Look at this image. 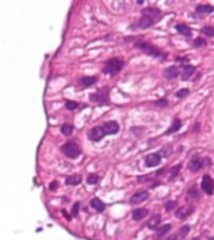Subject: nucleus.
<instances>
[{"label":"nucleus","mask_w":214,"mask_h":240,"mask_svg":"<svg viewBox=\"0 0 214 240\" xmlns=\"http://www.w3.org/2000/svg\"><path fill=\"white\" fill-rule=\"evenodd\" d=\"M193 45L195 48H200V47H204V45H207V41L204 40V39H202V38H197L195 40H194Z\"/></svg>","instance_id":"nucleus-30"},{"label":"nucleus","mask_w":214,"mask_h":240,"mask_svg":"<svg viewBox=\"0 0 214 240\" xmlns=\"http://www.w3.org/2000/svg\"><path fill=\"white\" fill-rule=\"evenodd\" d=\"M90 206H92L93 209H95L96 211H99V213H103L105 210V204L103 203L99 198H93L92 200H90Z\"/></svg>","instance_id":"nucleus-13"},{"label":"nucleus","mask_w":214,"mask_h":240,"mask_svg":"<svg viewBox=\"0 0 214 240\" xmlns=\"http://www.w3.org/2000/svg\"><path fill=\"white\" fill-rule=\"evenodd\" d=\"M189 95V89H180V90H178V92L175 93V96L177 98H179V99H183V98H185V96H188Z\"/></svg>","instance_id":"nucleus-28"},{"label":"nucleus","mask_w":214,"mask_h":240,"mask_svg":"<svg viewBox=\"0 0 214 240\" xmlns=\"http://www.w3.org/2000/svg\"><path fill=\"white\" fill-rule=\"evenodd\" d=\"M165 240H175V235H170L169 238H167Z\"/></svg>","instance_id":"nucleus-37"},{"label":"nucleus","mask_w":214,"mask_h":240,"mask_svg":"<svg viewBox=\"0 0 214 240\" xmlns=\"http://www.w3.org/2000/svg\"><path fill=\"white\" fill-rule=\"evenodd\" d=\"M155 105L157 106H167L168 101H167V99H160V100H158L157 103H155Z\"/></svg>","instance_id":"nucleus-34"},{"label":"nucleus","mask_w":214,"mask_h":240,"mask_svg":"<svg viewBox=\"0 0 214 240\" xmlns=\"http://www.w3.org/2000/svg\"><path fill=\"white\" fill-rule=\"evenodd\" d=\"M202 190L207 194V195H213L214 193V180L210 178V175L205 174L202 179Z\"/></svg>","instance_id":"nucleus-7"},{"label":"nucleus","mask_w":214,"mask_h":240,"mask_svg":"<svg viewBox=\"0 0 214 240\" xmlns=\"http://www.w3.org/2000/svg\"><path fill=\"white\" fill-rule=\"evenodd\" d=\"M119 130H120V126L118 124V121L110 120V121H105L100 125H96V126L92 128L88 131L87 137L90 141L96 143V141H100L104 137H107V135L118 134Z\"/></svg>","instance_id":"nucleus-1"},{"label":"nucleus","mask_w":214,"mask_h":240,"mask_svg":"<svg viewBox=\"0 0 214 240\" xmlns=\"http://www.w3.org/2000/svg\"><path fill=\"white\" fill-rule=\"evenodd\" d=\"M188 198L190 200H198L199 199V191L195 186H192L189 190H188Z\"/></svg>","instance_id":"nucleus-26"},{"label":"nucleus","mask_w":214,"mask_h":240,"mask_svg":"<svg viewBox=\"0 0 214 240\" xmlns=\"http://www.w3.org/2000/svg\"><path fill=\"white\" fill-rule=\"evenodd\" d=\"M99 180H100L99 175H98V174H95V173H92V174H89V175H88V178H87V183H88L89 185H95V184H98V183H99Z\"/></svg>","instance_id":"nucleus-24"},{"label":"nucleus","mask_w":214,"mask_h":240,"mask_svg":"<svg viewBox=\"0 0 214 240\" xmlns=\"http://www.w3.org/2000/svg\"><path fill=\"white\" fill-rule=\"evenodd\" d=\"M79 208H80V203H75L73 209H71V215L73 216H78V214H79Z\"/></svg>","instance_id":"nucleus-32"},{"label":"nucleus","mask_w":214,"mask_h":240,"mask_svg":"<svg viewBox=\"0 0 214 240\" xmlns=\"http://www.w3.org/2000/svg\"><path fill=\"white\" fill-rule=\"evenodd\" d=\"M180 70L177 66H169L164 70V76L168 78V79H175L177 76H179Z\"/></svg>","instance_id":"nucleus-15"},{"label":"nucleus","mask_w":214,"mask_h":240,"mask_svg":"<svg viewBox=\"0 0 214 240\" xmlns=\"http://www.w3.org/2000/svg\"><path fill=\"white\" fill-rule=\"evenodd\" d=\"M161 18V11L157 8H147L144 10H141V16L138 20V23L134 25L135 28L140 29H147L150 28L153 25L159 21V19Z\"/></svg>","instance_id":"nucleus-2"},{"label":"nucleus","mask_w":214,"mask_h":240,"mask_svg":"<svg viewBox=\"0 0 214 240\" xmlns=\"http://www.w3.org/2000/svg\"><path fill=\"white\" fill-rule=\"evenodd\" d=\"M159 224H160V215L159 214H154V215L150 218V220L148 222V228L157 230Z\"/></svg>","instance_id":"nucleus-18"},{"label":"nucleus","mask_w":214,"mask_h":240,"mask_svg":"<svg viewBox=\"0 0 214 240\" xmlns=\"http://www.w3.org/2000/svg\"><path fill=\"white\" fill-rule=\"evenodd\" d=\"M60 131L63 135H65V137H70L74 131V125L70 124V123H64V124L60 126Z\"/></svg>","instance_id":"nucleus-19"},{"label":"nucleus","mask_w":214,"mask_h":240,"mask_svg":"<svg viewBox=\"0 0 214 240\" xmlns=\"http://www.w3.org/2000/svg\"><path fill=\"white\" fill-rule=\"evenodd\" d=\"M148 209H144V208H140V209H135L133 210L132 213V216H133V220H135V222H139V220L144 219L147 215H148Z\"/></svg>","instance_id":"nucleus-14"},{"label":"nucleus","mask_w":214,"mask_h":240,"mask_svg":"<svg viewBox=\"0 0 214 240\" xmlns=\"http://www.w3.org/2000/svg\"><path fill=\"white\" fill-rule=\"evenodd\" d=\"M180 168H181L180 164H178L177 166H173V168H172V169H170V176H172V178L177 176L178 173H179V169H180Z\"/></svg>","instance_id":"nucleus-31"},{"label":"nucleus","mask_w":214,"mask_h":240,"mask_svg":"<svg viewBox=\"0 0 214 240\" xmlns=\"http://www.w3.org/2000/svg\"><path fill=\"white\" fill-rule=\"evenodd\" d=\"M60 151L69 159H76L80 157L81 149L76 144L75 140H68L65 144H63L60 146Z\"/></svg>","instance_id":"nucleus-5"},{"label":"nucleus","mask_w":214,"mask_h":240,"mask_svg":"<svg viewBox=\"0 0 214 240\" xmlns=\"http://www.w3.org/2000/svg\"><path fill=\"white\" fill-rule=\"evenodd\" d=\"M61 214H63V215H64V216H65V218L68 219V222H70V219H71V216H70V215H68V213L65 211V209H63V210H61Z\"/></svg>","instance_id":"nucleus-36"},{"label":"nucleus","mask_w":214,"mask_h":240,"mask_svg":"<svg viewBox=\"0 0 214 240\" xmlns=\"http://www.w3.org/2000/svg\"><path fill=\"white\" fill-rule=\"evenodd\" d=\"M161 161L160 154L159 153H152L148 154L145 157V166L148 168H153V166H158Z\"/></svg>","instance_id":"nucleus-9"},{"label":"nucleus","mask_w":214,"mask_h":240,"mask_svg":"<svg viewBox=\"0 0 214 240\" xmlns=\"http://www.w3.org/2000/svg\"><path fill=\"white\" fill-rule=\"evenodd\" d=\"M89 100L96 104H108L109 103V88L99 89L98 92L89 95Z\"/></svg>","instance_id":"nucleus-6"},{"label":"nucleus","mask_w":214,"mask_h":240,"mask_svg":"<svg viewBox=\"0 0 214 240\" xmlns=\"http://www.w3.org/2000/svg\"><path fill=\"white\" fill-rule=\"evenodd\" d=\"M203 165H204L203 159H200V158H198V157H194V158L189 161V165H188V168H189L190 171L197 173V171H199L200 169H202Z\"/></svg>","instance_id":"nucleus-10"},{"label":"nucleus","mask_w":214,"mask_h":240,"mask_svg":"<svg viewBox=\"0 0 214 240\" xmlns=\"http://www.w3.org/2000/svg\"><path fill=\"white\" fill-rule=\"evenodd\" d=\"M123 68H124V60L120 59V58H112V59H108L104 63L101 73L105 75L114 76L116 74H119Z\"/></svg>","instance_id":"nucleus-3"},{"label":"nucleus","mask_w":214,"mask_h":240,"mask_svg":"<svg viewBox=\"0 0 214 240\" xmlns=\"http://www.w3.org/2000/svg\"><path fill=\"white\" fill-rule=\"evenodd\" d=\"M195 11L199 13V14H212V13L214 11V8L209 4H200V5L197 6Z\"/></svg>","instance_id":"nucleus-17"},{"label":"nucleus","mask_w":214,"mask_h":240,"mask_svg":"<svg viewBox=\"0 0 214 240\" xmlns=\"http://www.w3.org/2000/svg\"><path fill=\"white\" fill-rule=\"evenodd\" d=\"M194 71H195V68H194L193 65H187V66H184L183 75H181V79H183L184 81H185V80H189V79H190V76L194 74Z\"/></svg>","instance_id":"nucleus-21"},{"label":"nucleus","mask_w":214,"mask_h":240,"mask_svg":"<svg viewBox=\"0 0 214 240\" xmlns=\"http://www.w3.org/2000/svg\"><path fill=\"white\" fill-rule=\"evenodd\" d=\"M180 128H181V121L179 119H174L173 123H172V125L169 126V129H168V131L165 134L169 135V134H173V133H177Z\"/></svg>","instance_id":"nucleus-22"},{"label":"nucleus","mask_w":214,"mask_h":240,"mask_svg":"<svg viewBox=\"0 0 214 240\" xmlns=\"http://www.w3.org/2000/svg\"><path fill=\"white\" fill-rule=\"evenodd\" d=\"M208 240H214V238H210V239H208Z\"/></svg>","instance_id":"nucleus-38"},{"label":"nucleus","mask_w":214,"mask_h":240,"mask_svg":"<svg viewBox=\"0 0 214 240\" xmlns=\"http://www.w3.org/2000/svg\"><path fill=\"white\" fill-rule=\"evenodd\" d=\"M175 29L178 30V33H179V34L184 35V36H190V35H192V30H190V28L188 27V25H185V24H177Z\"/></svg>","instance_id":"nucleus-20"},{"label":"nucleus","mask_w":214,"mask_h":240,"mask_svg":"<svg viewBox=\"0 0 214 240\" xmlns=\"http://www.w3.org/2000/svg\"><path fill=\"white\" fill-rule=\"evenodd\" d=\"M79 106H80V104L74 101V100H67L65 101V109L69 110V112H74V110H76Z\"/></svg>","instance_id":"nucleus-25"},{"label":"nucleus","mask_w":214,"mask_h":240,"mask_svg":"<svg viewBox=\"0 0 214 240\" xmlns=\"http://www.w3.org/2000/svg\"><path fill=\"white\" fill-rule=\"evenodd\" d=\"M189 230H190V226H189V225H184V226H181L180 230H179V236L185 238V236L188 235V233H189Z\"/></svg>","instance_id":"nucleus-29"},{"label":"nucleus","mask_w":214,"mask_h":240,"mask_svg":"<svg viewBox=\"0 0 214 240\" xmlns=\"http://www.w3.org/2000/svg\"><path fill=\"white\" fill-rule=\"evenodd\" d=\"M149 196V193L147 190H143V191H138L133 194V195L130 196V199H129V203H130L132 205H137V204H140L143 202H145V200L148 199Z\"/></svg>","instance_id":"nucleus-8"},{"label":"nucleus","mask_w":214,"mask_h":240,"mask_svg":"<svg viewBox=\"0 0 214 240\" xmlns=\"http://www.w3.org/2000/svg\"><path fill=\"white\" fill-rule=\"evenodd\" d=\"M172 229V225L170 224H165V225H161L160 228L157 229V236L158 238H163L167 233H169Z\"/></svg>","instance_id":"nucleus-23"},{"label":"nucleus","mask_w":214,"mask_h":240,"mask_svg":"<svg viewBox=\"0 0 214 240\" xmlns=\"http://www.w3.org/2000/svg\"><path fill=\"white\" fill-rule=\"evenodd\" d=\"M194 211V208L193 205L190 206H183V208H179L178 210H175V216L179 218V219H185L187 216H189L190 214Z\"/></svg>","instance_id":"nucleus-11"},{"label":"nucleus","mask_w":214,"mask_h":240,"mask_svg":"<svg viewBox=\"0 0 214 240\" xmlns=\"http://www.w3.org/2000/svg\"><path fill=\"white\" fill-rule=\"evenodd\" d=\"M96 81H98V78L96 76H83L81 79H79V84L84 88L92 86L94 84H96Z\"/></svg>","instance_id":"nucleus-12"},{"label":"nucleus","mask_w":214,"mask_h":240,"mask_svg":"<svg viewBox=\"0 0 214 240\" xmlns=\"http://www.w3.org/2000/svg\"><path fill=\"white\" fill-rule=\"evenodd\" d=\"M81 183V176L79 174H74V175H70V176H67L65 179V184L70 185V186H76Z\"/></svg>","instance_id":"nucleus-16"},{"label":"nucleus","mask_w":214,"mask_h":240,"mask_svg":"<svg viewBox=\"0 0 214 240\" xmlns=\"http://www.w3.org/2000/svg\"><path fill=\"white\" fill-rule=\"evenodd\" d=\"M135 47L139 48L143 53H145L148 55H150L153 58H157V59H160V60H164L167 58V54L163 53L160 49H158L157 47H154V45L149 44V43H145V41H137L135 43Z\"/></svg>","instance_id":"nucleus-4"},{"label":"nucleus","mask_w":214,"mask_h":240,"mask_svg":"<svg viewBox=\"0 0 214 240\" xmlns=\"http://www.w3.org/2000/svg\"><path fill=\"white\" fill-rule=\"evenodd\" d=\"M177 206V202H168L167 204H165V210H172L173 208H175Z\"/></svg>","instance_id":"nucleus-33"},{"label":"nucleus","mask_w":214,"mask_h":240,"mask_svg":"<svg viewBox=\"0 0 214 240\" xmlns=\"http://www.w3.org/2000/svg\"><path fill=\"white\" fill-rule=\"evenodd\" d=\"M202 33L205 34L207 36H209V38H213L214 36V28L213 27H204L202 29Z\"/></svg>","instance_id":"nucleus-27"},{"label":"nucleus","mask_w":214,"mask_h":240,"mask_svg":"<svg viewBox=\"0 0 214 240\" xmlns=\"http://www.w3.org/2000/svg\"><path fill=\"white\" fill-rule=\"evenodd\" d=\"M193 240H199V239H198V238H195V239H193Z\"/></svg>","instance_id":"nucleus-39"},{"label":"nucleus","mask_w":214,"mask_h":240,"mask_svg":"<svg viewBox=\"0 0 214 240\" xmlns=\"http://www.w3.org/2000/svg\"><path fill=\"white\" fill-rule=\"evenodd\" d=\"M56 185H58V183L56 181H53L50 185H49V189H50V191H55V189H56Z\"/></svg>","instance_id":"nucleus-35"}]
</instances>
